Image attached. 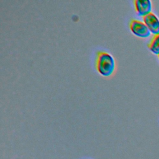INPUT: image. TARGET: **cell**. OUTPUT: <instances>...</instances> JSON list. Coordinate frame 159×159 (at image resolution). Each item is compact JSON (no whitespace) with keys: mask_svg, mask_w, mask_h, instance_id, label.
Instances as JSON below:
<instances>
[{"mask_svg":"<svg viewBox=\"0 0 159 159\" xmlns=\"http://www.w3.org/2000/svg\"><path fill=\"white\" fill-rule=\"evenodd\" d=\"M96 67L98 73L103 76H110L115 71L116 61L109 52L99 51L97 53Z\"/></svg>","mask_w":159,"mask_h":159,"instance_id":"cell-1","label":"cell"},{"mask_svg":"<svg viewBox=\"0 0 159 159\" xmlns=\"http://www.w3.org/2000/svg\"><path fill=\"white\" fill-rule=\"evenodd\" d=\"M131 32L136 36L141 38H147L151 35V32L146 24L141 20L132 19L129 23Z\"/></svg>","mask_w":159,"mask_h":159,"instance_id":"cell-2","label":"cell"},{"mask_svg":"<svg viewBox=\"0 0 159 159\" xmlns=\"http://www.w3.org/2000/svg\"><path fill=\"white\" fill-rule=\"evenodd\" d=\"M143 22L146 24L152 34H159V19L152 12L142 17Z\"/></svg>","mask_w":159,"mask_h":159,"instance_id":"cell-3","label":"cell"},{"mask_svg":"<svg viewBox=\"0 0 159 159\" xmlns=\"http://www.w3.org/2000/svg\"><path fill=\"white\" fill-rule=\"evenodd\" d=\"M136 12L140 16H144L152 12V5L150 0H135L134 1Z\"/></svg>","mask_w":159,"mask_h":159,"instance_id":"cell-4","label":"cell"},{"mask_svg":"<svg viewBox=\"0 0 159 159\" xmlns=\"http://www.w3.org/2000/svg\"><path fill=\"white\" fill-rule=\"evenodd\" d=\"M148 49L154 54H159V34L154 35L149 43L147 44Z\"/></svg>","mask_w":159,"mask_h":159,"instance_id":"cell-5","label":"cell"},{"mask_svg":"<svg viewBox=\"0 0 159 159\" xmlns=\"http://www.w3.org/2000/svg\"><path fill=\"white\" fill-rule=\"evenodd\" d=\"M157 56H158V58H159V54H158Z\"/></svg>","mask_w":159,"mask_h":159,"instance_id":"cell-6","label":"cell"}]
</instances>
